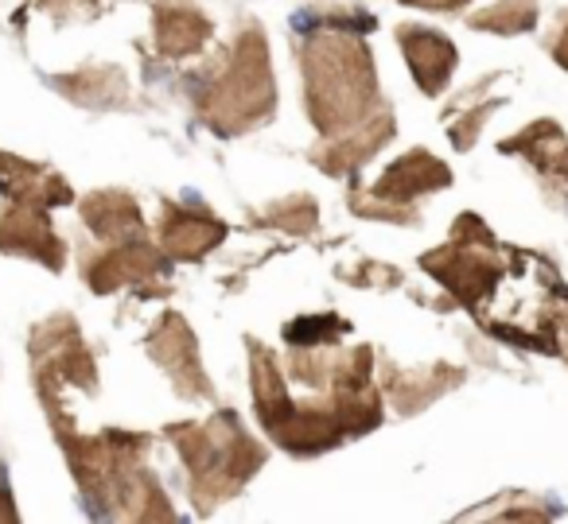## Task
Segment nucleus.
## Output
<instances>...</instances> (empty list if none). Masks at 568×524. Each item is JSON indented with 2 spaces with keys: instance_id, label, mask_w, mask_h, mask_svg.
I'll use <instances>...</instances> for the list:
<instances>
[{
  "instance_id": "c756f323",
  "label": "nucleus",
  "mask_w": 568,
  "mask_h": 524,
  "mask_svg": "<svg viewBox=\"0 0 568 524\" xmlns=\"http://www.w3.org/2000/svg\"><path fill=\"white\" fill-rule=\"evenodd\" d=\"M560 327H565V361H568V319H560Z\"/></svg>"
},
{
  "instance_id": "bb28decb",
  "label": "nucleus",
  "mask_w": 568,
  "mask_h": 524,
  "mask_svg": "<svg viewBox=\"0 0 568 524\" xmlns=\"http://www.w3.org/2000/svg\"><path fill=\"white\" fill-rule=\"evenodd\" d=\"M549 55L557 59V63L568 71V12H560V17H557V28L549 32Z\"/></svg>"
},
{
  "instance_id": "6ab92c4d",
  "label": "nucleus",
  "mask_w": 568,
  "mask_h": 524,
  "mask_svg": "<svg viewBox=\"0 0 568 524\" xmlns=\"http://www.w3.org/2000/svg\"><path fill=\"white\" fill-rule=\"evenodd\" d=\"M51 86L74 105L90 110H129V79L121 66H82L74 74H55Z\"/></svg>"
},
{
  "instance_id": "dca6fc26",
  "label": "nucleus",
  "mask_w": 568,
  "mask_h": 524,
  "mask_svg": "<svg viewBox=\"0 0 568 524\" xmlns=\"http://www.w3.org/2000/svg\"><path fill=\"white\" fill-rule=\"evenodd\" d=\"M397 43H402L405 63H409L417 86L425 90L428 97H440L452 71H456V59H459L456 48H452L440 32H433V28H413V24L397 28Z\"/></svg>"
},
{
  "instance_id": "423d86ee",
  "label": "nucleus",
  "mask_w": 568,
  "mask_h": 524,
  "mask_svg": "<svg viewBox=\"0 0 568 524\" xmlns=\"http://www.w3.org/2000/svg\"><path fill=\"white\" fill-rule=\"evenodd\" d=\"M448 183H452V167L444 164V160H436L428 148H413V152H405L402 160H394L371 191L355 183L347 195V206L358 218L413 226V222H420L417 198L436 195V191L448 187Z\"/></svg>"
},
{
  "instance_id": "9d476101",
  "label": "nucleus",
  "mask_w": 568,
  "mask_h": 524,
  "mask_svg": "<svg viewBox=\"0 0 568 524\" xmlns=\"http://www.w3.org/2000/svg\"><path fill=\"white\" fill-rule=\"evenodd\" d=\"M498 152H510V156L529 160L537 175L545 183V203L565 210L568 206V133L557 121H534L518 136H506L498 144Z\"/></svg>"
},
{
  "instance_id": "aec40b11",
  "label": "nucleus",
  "mask_w": 568,
  "mask_h": 524,
  "mask_svg": "<svg viewBox=\"0 0 568 524\" xmlns=\"http://www.w3.org/2000/svg\"><path fill=\"white\" fill-rule=\"evenodd\" d=\"M467 28L490 35H526L537 28V0H498L490 9L471 12Z\"/></svg>"
},
{
  "instance_id": "6e6552de",
  "label": "nucleus",
  "mask_w": 568,
  "mask_h": 524,
  "mask_svg": "<svg viewBox=\"0 0 568 524\" xmlns=\"http://www.w3.org/2000/svg\"><path fill=\"white\" fill-rule=\"evenodd\" d=\"M144 346H149V358L172 377V389L180 392L183 400H214L206 369H203V361H199L195 330L183 322V315H175V311L160 315L156 327L144 338Z\"/></svg>"
},
{
  "instance_id": "c85d7f7f",
  "label": "nucleus",
  "mask_w": 568,
  "mask_h": 524,
  "mask_svg": "<svg viewBox=\"0 0 568 524\" xmlns=\"http://www.w3.org/2000/svg\"><path fill=\"white\" fill-rule=\"evenodd\" d=\"M17 508H12V493H9V482H4V470H0V521H17Z\"/></svg>"
},
{
  "instance_id": "20e7f679",
  "label": "nucleus",
  "mask_w": 568,
  "mask_h": 524,
  "mask_svg": "<svg viewBox=\"0 0 568 524\" xmlns=\"http://www.w3.org/2000/svg\"><path fill=\"white\" fill-rule=\"evenodd\" d=\"M164 435L172 439L183 466H187L191 501L199 513H211L214 505L242 493V485L265 466V446L226 408H219L206 423H168Z\"/></svg>"
},
{
  "instance_id": "ddd939ff",
  "label": "nucleus",
  "mask_w": 568,
  "mask_h": 524,
  "mask_svg": "<svg viewBox=\"0 0 568 524\" xmlns=\"http://www.w3.org/2000/svg\"><path fill=\"white\" fill-rule=\"evenodd\" d=\"M226 222H219L203 206H180L164 203L160 214V249L172 260H199L211 249H219L226 242Z\"/></svg>"
},
{
  "instance_id": "4468645a",
  "label": "nucleus",
  "mask_w": 568,
  "mask_h": 524,
  "mask_svg": "<svg viewBox=\"0 0 568 524\" xmlns=\"http://www.w3.org/2000/svg\"><path fill=\"white\" fill-rule=\"evenodd\" d=\"M0 195L9 198V203L43 206V210L74 203V191L63 175L51 172L48 164L12 156V152H0Z\"/></svg>"
},
{
  "instance_id": "4be33fe9",
  "label": "nucleus",
  "mask_w": 568,
  "mask_h": 524,
  "mask_svg": "<svg viewBox=\"0 0 568 524\" xmlns=\"http://www.w3.org/2000/svg\"><path fill=\"white\" fill-rule=\"evenodd\" d=\"M347 322L339 315H304V319L288 322L284 327V342L301 346V350H312V346H332L347 335Z\"/></svg>"
},
{
  "instance_id": "412c9836",
  "label": "nucleus",
  "mask_w": 568,
  "mask_h": 524,
  "mask_svg": "<svg viewBox=\"0 0 568 524\" xmlns=\"http://www.w3.org/2000/svg\"><path fill=\"white\" fill-rule=\"evenodd\" d=\"M261 222H265V226L288 229V234H296V237H308V234H316V226H320V206L312 195H288V198H276L273 206H265Z\"/></svg>"
},
{
  "instance_id": "f8f14e48",
  "label": "nucleus",
  "mask_w": 568,
  "mask_h": 524,
  "mask_svg": "<svg viewBox=\"0 0 568 524\" xmlns=\"http://www.w3.org/2000/svg\"><path fill=\"white\" fill-rule=\"evenodd\" d=\"M389 141H394V110L382 105V110L371 113L363 125L347 129V133H339V136H327V144L312 148V164H316L324 175L343 179V175H355L358 167H363L378 148H386Z\"/></svg>"
},
{
  "instance_id": "7ed1b4c3",
  "label": "nucleus",
  "mask_w": 568,
  "mask_h": 524,
  "mask_svg": "<svg viewBox=\"0 0 568 524\" xmlns=\"http://www.w3.org/2000/svg\"><path fill=\"white\" fill-rule=\"evenodd\" d=\"M191 105L199 121L219 136H237L265 125L276 110V82L268 66V43L257 24H245L237 40L191 82Z\"/></svg>"
},
{
  "instance_id": "f03ea898",
  "label": "nucleus",
  "mask_w": 568,
  "mask_h": 524,
  "mask_svg": "<svg viewBox=\"0 0 568 524\" xmlns=\"http://www.w3.org/2000/svg\"><path fill=\"white\" fill-rule=\"evenodd\" d=\"M304 105L324 136H339L382 110L371 48L355 32L316 28L301 40Z\"/></svg>"
},
{
  "instance_id": "0eeeda50",
  "label": "nucleus",
  "mask_w": 568,
  "mask_h": 524,
  "mask_svg": "<svg viewBox=\"0 0 568 524\" xmlns=\"http://www.w3.org/2000/svg\"><path fill=\"white\" fill-rule=\"evenodd\" d=\"M32 353L36 392H63V384H74L82 392L98 389V366L90 346L82 342V330L71 315H51L28 338Z\"/></svg>"
},
{
  "instance_id": "2eb2a0df",
  "label": "nucleus",
  "mask_w": 568,
  "mask_h": 524,
  "mask_svg": "<svg viewBox=\"0 0 568 524\" xmlns=\"http://www.w3.org/2000/svg\"><path fill=\"white\" fill-rule=\"evenodd\" d=\"M464 381V369L456 366H428V369H397L394 361H382V384H386V400L402 415L425 412L433 400H440L448 389Z\"/></svg>"
},
{
  "instance_id": "b1692460",
  "label": "nucleus",
  "mask_w": 568,
  "mask_h": 524,
  "mask_svg": "<svg viewBox=\"0 0 568 524\" xmlns=\"http://www.w3.org/2000/svg\"><path fill=\"white\" fill-rule=\"evenodd\" d=\"M301 28H335V32H374V17L358 9H312L301 17Z\"/></svg>"
},
{
  "instance_id": "a211bd4d",
  "label": "nucleus",
  "mask_w": 568,
  "mask_h": 524,
  "mask_svg": "<svg viewBox=\"0 0 568 524\" xmlns=\"http://www.w3.org/2000/svg\"><path fill=\"white\" fill-rule=\"evenodd\" d=\"M152 32H156V51L164 59H187L214 35V24L206 12L183 0H160L152 9Z\"/></svg>"
},
{
  "instance_id": "5701e85b",
  "label": "nucleus",
  "mask_w": 568,
  "mask_h": 524,
  "mask_svg": "<svg viewBox=\"0 0 568 524\" xmlns=\"http://www.w3.org/2000/svg\"><path fill=\"white\" fill-rule=\"evenodd\" d=\"M464 105H467V113H464V117L452 121V129H448L452 144H456L459 152L471 148L475 136H479V133H483V125H487V117L498 110V105H503V97H487V102L479 105V97H475V90H467V94H464Z\"/></svg>"
},
{
  "instance_id": "f3484780",
  "label": "nucleus",
  "mask_w": 568,
  "mask_h": 524,
  "mask_svg": "<svg viewBox=\"0 0 568 524\" xmlns=\"http://www.w3.org/2000/svg\"><path fill=\"white\" fill-rule=\"evenodd\" d=\"M79 214L90 234L105 245L141 242L144 237V214L129 191H94L79 203Z\"/></svg>"
},
{
  "instance_id": "cd10ccee",
  "label": "nucleus",
  "mask_w": 568,
  "mask_h": 524,
  "mask_svg": "<svg viewBox=\"0 0 568 524\" xmlns=\"http://www.w3.org/2000/svg\"><path fill=\"white\" fill-rule=\"evenodd\" d=\"M397 4H409V9H428V12H456V9H464L467 0H397Z\"/></svg>"
},
{
  "instance_id": "393cba45",
  "label": "nucleus",
  "mask_w": 568,
  "mask_h": 524,
  "mask_svg": "<svg viewBox=\"0 0 568 524\" xmlns=\"http://www.w3.org/2000/svg\"><path fill=\"white\" fill-rule=\"evenodd\" d=\"M464 516H498V521H510V516H518V521H549L552 508H545L541 501H537V505H529V508H521V505H510V508H471V513H464Z\"/></svg>"
},
{
  "instance_id": "f257e3e1",
  "label": "nucleus",
  "mask_w": 568,
  "mask_h": 524,
  "mask_svg": "<svg viewBox=\"0 0 568 524\" xmlns=\"http://www.w3.org/2000/svg\"><path fill=\"white\" fill-rule=\"evenodd\" d=\"M43 408H48V420L55 428V439L63 443L90 513L121 516V521H172L175 513L168 505V493L144 466L149 435L113 428L102 435H79L63 400H51Z\"/></svg>"
},
{
  "instance_id": "a878e982",
  "label": "nucleus",
  "mask_w": 568,
  "mask_h": 524,
  "mask_svg": "<svg viewBox=\"0 0 568 524\" xmlns=\"http://www.w3.org/2000/svg\"><path fill=\"white\" fill-rule=\"evenodd\" d=\"M40 9L55 12L59 20H71V17H94V0H40Z\"/></svg>"
},
{
  "instance_id": "39448f33",
  "label": "nucleus",
  "mask_w": 568,
  "mask_h": 524,
  "mask_svg": "<svg viewBox=\"0 0 568 524\" xmlns=\"http://www.w3.org/2000/svg\"><path fill=\"white\" fill-rule=\"evenodd\" d=\"M510 260H514V249L495 242V234H490L479 214H459L452 237L440 249L425 253L420 268H425L459 307L479 315L483 304L495 296L498 280H503V273L510 268Z\"/></svg>"
},
{
  "instance_id": "9b49d317",
  "label": "nucleus",
  "mask_w": 568,
  "mask_h": 524,
  "mask_svg": "<svg viewBox=\"0 0 568 524\" xmlns=\"http://www.w3.org/2000/svg\"><path fill=\"white\" fill-rule=\"evenodd\" d=\"M0 253L32 257L51 273H63L67 265V242L55 234L48 210L28 203H9L0 210Z\"/></svg>"
},
{
  "instance_id": "1a4fd4ad",
  "label": "nucleus",
  "mask_w": 568,
  "mask_h": 524,
  "mask_svg": "<svg viewBox=\"0 0 568 524\" xmlns=\"http://www.w3.org/2000/svg\"><path fill=\"white\" fill-rule=\"evenodd\" d=\"M172 273V257L164 249H152L149 242H121L105 253L82 260V280L94 296H110L129 284H156L160 276Z\"/></svg>"
}]
</instances>
